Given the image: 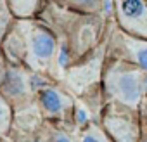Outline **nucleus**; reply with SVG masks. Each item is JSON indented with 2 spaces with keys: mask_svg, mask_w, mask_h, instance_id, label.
Listing matches in <instances>:
<instances>
[{
  "mask_svg": "<svg viewBox=\"0 0 147 142\" xmlns=\"http://www.w3.org/2000/svg\"><path fill=\"white\" fill-rule=\"evenodd\" d=\"M9 64H11V61L7 59V55H5V52L2 49V43H0V85H2V82H4V78L7 75Z\"/></svg>",
  "mask_w": 147,
  "mask_h": 142,
  "instance_id": "nucleus-13",
  "label": "nucleus"
},
{
  "mask_svg": "<svg viewBox=\"0 0 147 142\" xmlns=\"http://www.w3.org/2000/svg\"><path fill=\"white\" fill-rule=\"evenodd\" d=\"M116 26L130 35L147 38V0H113Z\"/></svg>",
  "mask_w": 147,
  "mask_h": 142,
  "instance_id": "nucleus-5",
  "label": "nucleus"
},
{
  "mask_svg": "<svg viewBox=\"0 0 147 142\" xmlns=\"http://www.w3.org/2000/svg\"><path fill=\"white\" fill-rule=\"evenodd\" d=\"M12 120H14V108L12 102L0 92V142H2L7 133L11 132L12 126Z\"/></svg>",
  "mask_w": 147,
  "mask_h": 142,
  "instance_id": "nucleus-10",
  "label": "nucleus"
},
{
  "mask_svg": "<svg viewBox=\"0 0 147 142\" xmlns=\"http://www.w3.org/2000/svg\"><path fill=\"white\" fill-rule=\"evenodd\" d=\"M14 19H31L42 12L43 0H5Z\"/></svg>",
  "mask_w": 147,
  "mask_h": 142,
  "instance_id": "nucleus-8",
  "label": "nucleus"
},
{
  "mask_svg": "<svg viewBox=\"0 0 147 142\" xmlns=\"http://www.w3.org/2000/svg\"><path fill=\"white\" fill-rule=\"evenodd\" d=\"M35 102L47 121H71L76 111L75 97L55 83H38L35 87Z\"/></svg>",
  "mask_w": 147,
  "mask_h": 142,
  "instance_id": "nucleus-3",
  "label": "nucleus"
},
{
  "mask_svg": "<svg viewBox=\"0 0 147 142\" xmlns=\"http://www.w3.org/2000/svg\"><path fill=\"white\" fill-rule=\"evenodd\" d=\"M54 2L69 12L83 16H100L106 9L104 0H54Z\"/></svg>",
  "mask_w": 147,
  "mask_h": 142,
  "instance_id": "nucleus-7",
  "label": "nucleus"
},
{
  "mask_svg": "<svg viewBox=\"0 0 147 142\" xmlns=\"http://www.w3.org/2000/svg\"><path fill=\"white\" fill-rule=\"evenodd\" d=\"M100 82L106 101L116 108L138 111L147 97V73L121 59H107Z\"/></svg>",
  "mask_w": 147,
  "mask_h": 142,
  "instance_id": "nucleus-2",
  "label": "nucleus"
},
{
  "mask_svg": "<svg viewBox=\"0 0 147 142\" xmlns=\"http://www.w3.org/2000/svg\"><path fill=\"white\" fill-rule=\"evenodd\" d=\"M49 142H76L75 139H73L69 133H66L64 130L57 128V126H50L49 130Z\"/></svg>",
  "mask_w": 147,
  "mask_h": 142,
  "instance_id": "nucleus-12",
  "label": "nucleus"
},
{
  "mask_svg": "<svg viewBox=\"0 0 147 142\" xmlns=\"http://www.w3.org/2000/svg\"><path fill=\"white\" fill-rule=\"evenodd\" d=\"M12 21H14V16L11 14L9 7H7V2L5 0H0V42L4 40L5 33L9 31Z\"/></svg>",
  "mask_w": 147,
  "mask_h": 142,
  "instance_id": "nucleus-11",
  "label": "nucleus"
},
{
  "mask_svg": "<svg viewBox=\"0 0 147 142\" xmlns=\"http://www.w3.org/2000/svg\"><path fill=\"white\" fill-rule=\"evenodd\" d=\"M78 142H114L111 139V135L106 132V128L100 123H87L83 126V130L80 132Z\"/></svg>",
  "mask_w": 147,
  "mask_h": 142,
  "instance_id": "nucleus-9",
  "label": "nucleus"
},
{
  "mask_svg": "<svg viewBox=\"0 0 147 142\" xmlns=\"http://www.w3.org/2000/svg\"><path fill=\"white\" fill-rule=\"evenodd\" d=\"M107 54L113 59L130 62L147 73V38L130 35L116 26L107 43Z\"/></svg>",
  "mask_w": 147,
  "mask_h": 142,
  "instance_id": "nucleus-4",
  "label": "nucleus"
},
{
  "mask_svg": "<svg viewBox=\"0 0 147 142\" xmlns=\"http://www.w3.org/2000/svg\"><path fill=\"white\" fill-rule=\"evenodd\" d=\"M118 109L119 111H107L102 116V126L114 142H138L137 120H131V114L125 113L126 109Z\"/></svg>",
  "mask_w": 147,
  "mask_h": 142,
  "instance_id": "nucleus-6",
  "label": "nucleus"
},
{
  "mask_svg": "<svg viewBox=\"0 0 147 142\" xmlns=\"http://www.w3.org/2000/svg\"><path fill=\"white\" fill-rule=\"evenodd\" d=\"M0 43L12 64L38 76L61 78L59 38L47 24L36 21V18L14 19Z\"/></svg>",
  "mask_w": 147,
  "mask_h": 142,
  "instance_id": "nucleus-1",
  "label": "nucleus"
}]
</instances>
